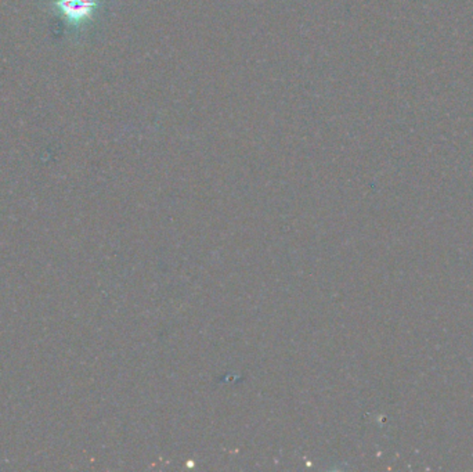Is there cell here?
<instances>
[{"label":"cell","mask_w":473,"mask_h":472,"mask_svg":"<svg viewBox=\"0 0 473 472\" xmlns=\"http://www.w3.org/2000/svg\"><path fill=\"white\" fill-rule=\"evenodd\" d=\"M56 8L69 23H80L91 16L94 0H57Z\"/></svg>","instance_id":"obj_1"}]
</instances>
